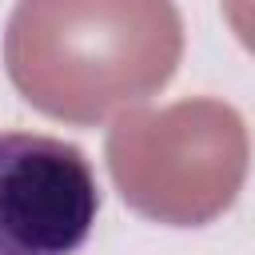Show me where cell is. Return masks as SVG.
I'll return each instance as SVG.
<instances>
[{
    "label": "cell",
    "instance_id": "cell-1",
    "mask_svg": "<svg viewBox=\"0 0 255 255\" xmlns=\"http://www.w3.org/2000/svg\"><path fill=\"white\" fill-rule=\"evenodd\" d=\"M183 52L171 0H20L4 60L44 116L96 124L163 88Z\"/></svg>",
    "mask_w": 255,
    "mask_h": 255
},
{
    "label": "cell",
    "instance_id": "cell-2",
    "mask_svg": "<svg viewBox=\"0 0 255 255\" xmlns=\"http://www.w3.org/2000/svg\"><path fill=\"white\" fill-rule=\"evenodd\" d=\"M108 163L135 211L171 227H195L235 199L247 175V131L219 100L128 112L108 135Z\"/></svg>",
    "mask_w": 255,
    "mask_h": 255
},
{
    "label": "cell",
    "instance_id": "cell-3",
    "mask_svg": "<svg viewBox=\"0 0 255 255\" xmlns=\"http://www.w3.org/2000/svg\"><path fill=\"white\" fill-rule=\"evenodd\" d=\"M96 211V171L76 143L0 131V255H76Z\"/></svg>",
    "mask_w": 255,
    "mask_h": 255
},
{
    "label": "cell",
    "instance_id": "cell-4",
    "mask_svg": "<svg viewBox=\"0 0 255 255\" xmlns=\"http://www.w3.org/2000/svg\"><path fill=\"white\" fill-rule=\"evenodd\" d=\"M227 16H231V28L239 32V40L255 52V0H223Z\"/></svg>",
    "mask_w": 255,
    "mask_h": 255
}]
</instances>
